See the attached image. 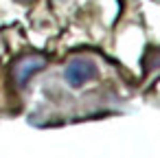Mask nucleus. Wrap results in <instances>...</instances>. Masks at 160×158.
<instances>
[{
  "label": "nucleus",
  "mask_w": 160,
  "mask_h": 158,
  "mask_svg": "<svg viewBox=\"0 0 160 158\" xmlns=\"http://www.w3.org/2000/svg\"><path fill=\"white\" fill-rule=\"evenodd\" d=\"M151 59H153V62H149V68H156V66H160V51H158V55H153Z\"/></svg>",
  "instance_id": "nucleus-3"
},
{
  "label": "nucleus",
  "mask_w": 160,
  "mask_h": 158,
  "mask_svg": "<svg viewBox=\"0 0 160 158\" xmlns=\"http://www.w3.org/2000/svg\"><path fill=\"white\" fill-rule=\"evenodd\" d=\"M46 66V59L42 55H31V57H22L16 66H13V79L18 86H24L38 70H42Z\"/></svg>",
  "instance_id": "nucleus-2"
},
{
  "label": "nucleus",
  "mask_w": 160,
  "mask_h": 158,
  "mask_svg": "<svg viewBox=\"0 0 160 158\" xmlns=\"http://www.w3.org/2000/svg\"><path fill=\"white\" fill-rule=\"evenodd\" d=\"M18 3H31V0H18Z\"/></svg>",
  "instance_id": "nucleus-4"
},
{
  "label": "nucleus",
  "mask_w": 160,
  "mask_h": 158,
  "mask_svg": "<svg viewBox=\"0 0 160 158\" xmlns=\"http://www.w3.org/2000/svg\"><path fill=\"white\" fill-rule=\"evenodd\" d=\"M97 77H99L97 64H94L92 59H86V57L72 59V62L66 66V70H64L66 84L72 86V88H81V86H86L88 81H92V79H97Z\"/></svg>",
  "instance_id": "nucleus-1"
}]
</instances>
